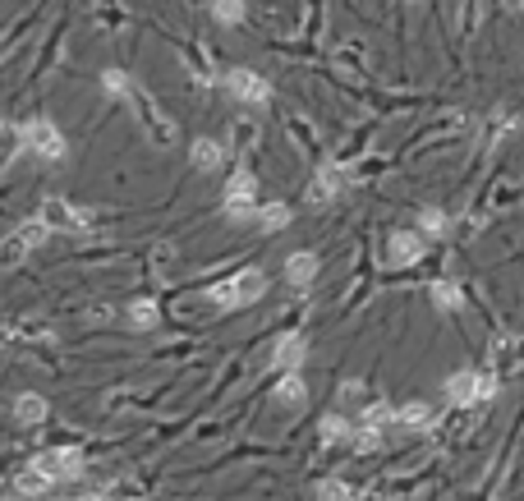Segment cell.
Here are the masks:
<instances>
[{
  "label": "cell",
  "mask_w": 524,
  "mask_h": 501,
  "mask_svg": "<svg viewBox=\"0 0 524 501\" xmlns=\"http://www.w3.org/2000/svg\"><path fill=\"white\" fill-rule=\"evenodd\" d=\"M304 359H309V340L299 336V331H290V336H281V340H276V354H272L276 373H294Z\"/></svg>",
  "instance_id": "10"
},
{
  "label": "cell",
  "mask_w": 524,
  "mask_h": 501,
  "mask_svg": "<svg viewBox=\"0 0 524 501\" xmlns=\"http://www.w3.org/2000/svg\"><path fill=\"white\" fill-rule=\"evenodd\" d=\"M359 423H368V427H382V433H387V427H396V409H391L387 400H372V405L359 414Z\"/></svg>",
  "instance_id": "24"
},
{
  "label": "cell",
  "mask_w": 524,
  "mask_h": 501,
  "mask_svg": "<svg viewBox=\"0 0 524 501\" xmlns=\"http://www.w3.org/2000/svg\"><path fill=\"white\" fill-rule=\"evenodd\" d=\"M318 271H322V262H318V253H309V249H299V253L285 258V280H290V285H309Z\"/></svg>",
  "instance_id": "13"
},
{
  "label": "cell",
  "mask_w": 524,
  "mask_h": 501,
  "mask_svg": "<svg viewBox=\"0 0 524 501\" xmlns=\"http://www.w3.org/2000/svg\"><path fill=\"white\" fill-rule=\"evenodd\" d=\"M46 240H51V221H46V217H37V221H28V226H19V231H15V240L5 244V253H10V258H19V253L42 249Z\"/></svg>",
  "instance_id": "11"
},
{
  "label": "cell",
  "mask_w": 524,
  "mask_h": 501,
  "mask_svg": "<svg viewBox=\"0 0 524 501\" xmlns=\"http://www.w3.org/2000/svg\"><path fill=\"white\" fill-rule=\"evenodd\" d=\"M492 396H497V378H492V373L465 368V373H451V378H446V400L460 405V409L483 405V400H492Z\"/></svg>",
  "instance_id": "4"
},
{
  "label": "cell",
  "mask_w": 524,
  "mask_h": 501,
  "mask_svg": "<svg viewBox=\"0 0 524 501\" xmlns=\"http://www.w3.org/2000/svg\"><path fill=\"white\" fill-rule=\"evenodd\" d=\"M124 501H143V496H124Z\"/></svg>",
  "instance_id": "28"
},
{
  "label": "cell",
  "mask_w": 524,
  "mask_h": 501,
  "mask_svg": "<svg viewBox=\"0 0 524 501\" xmlns=\"http://www.w3.org/2000/svg\"><path fill=\"white\" fill-rule=\"evenodd\" d=\"M102 93L115 97V102H129V97L138 93V84L124 74V69H102Z\"/></svg>",
  "instance_id": "20"
},
{
  "label": "cell",
  "mask_w": 524,
  "mask_h": 501,
  "mask_svg": "<svg viewBox=\"0 0 524 501\" xmlns=\"http://www.w3.org/2000/svg\"><path fill=\"white\" fill-rule=\"evenodd\" d=\"M221 202H226V217L231 221H253V211H258V175L253 171H235Z\"/></svg>",
  "instance_id": "6"
},
{
  "label": "cell",
  "mask_w": 524,
  "mask_h": 501,
  "mask_svg": "<svg viewBox=\"0 0 524 501\" xmlns=\"http://www.w3.org/2000/svg\"><path fill=\"white\" fill-rule=\"evenodd\" d=\"M396 423H400V427H410V433H428V427L437 423V414H432L423 400H410V405H400V409H396Z\"/></svg>",
  "instance_id": "17"
},
{
  "label": "cell",
  "mask_w": 524,
  "mask_h": 501,
  "mask_svg": "<svg viewBox=\"0 0 524 501\" xmlns=\"http://www.w3.org/2000/svg\"><path fill=\"white\" fill-rule=\"evenodd\" d=\"M423 240H428L423 231H396V235L387 240V262H391V267H414V262L423 258V249H428Z\"/></svg>",
  "instance_id": "8"
},
{
  "label": "cell",
  "mask_w": 524,
  "mask_h": 501,
  "mask_svg": "<svg viewBox=\"0 0 524 501\" xmlns=\"http://www.w3.org/2000/svg\"><path fill=\"white\" fill-rule=\"evenodd\" d=\"M419 231H423L428 240H441L446 231H451V217H446L441 207H423V211H419Z\"/></svg>",
  "instance_id": "22"
},
{
  "label": "cell",
  "mask_w": 524,
  "mask_h": 501,
  "mask_svg": "<svg viewBox=\"0 0 524 501\" xmlns=\"http://www.w3.org/2000/svg\"><path fill=\"white\" fill-rule=\"evenodd\" d=\"M157 322H162V313H157V304H153V300H133V304H129V327L153 331Z\"/></svg>",
  "instance_id": "23"
},
{
  "label": "cell",
  "mask_w": 524,
  "mask_h": 501,
  "mask_svg": "<svg viewBox=\"0 0 524 501\" xmlns=\"http://www.w3.org/2000/svg\"><path fill=\"white\" fill-rule=\"evenodd\" d=\"M84 451L79 447H51V451H42L37 460H33V469L51 483V487H60V483H74V478H79L84 474Z\"/></svg>",
  "instance_id": "3"
},
{
  "label": "cell",
  "mask_w": 524,
  "mask_h": 501,
  "mask_svg": "<svg viewBox=\"0 0 524 501\" xmlns=\"http://www.w3.org/2000/svg\"><path fill=\"white\" fill-rule=\"evenodd\" d=\"M318 442H322V447H341V442H354V423H350L345 414H327V418L318 423Z\"/></svg>",
  "instance_id": "15"
},
{
  "label": "cell",
  "mask_w": 524,
  "mask_h": 501,
  "mask_svg": "<svg viewBox=\"0 0 524 501\" xmlns=\"http://www.w3.org/2000/svg\"><path fill=\"white\" fill-rule=\"evenodd\" d=\"M428 300H432L437 309H446V313H460V309H465V290H460L456 280H432V285H428Z\"/></svg>",
  "instance_id": "16"
},
{
  "label": "cell",
  "mask_w": 524,
  "mask_h": 501,
  "mask_svg": "<svg viewBox=\"0 0 524 501\" xmlns=\"http://www.w3.org/2000/svg\"><path fill=\"white\" fill-rule=\"evenodd\" d=\"M42 217L51 221V231H69V235H79V231H88V226L97 221L88 207H74V202H64V198H46Z\"/></svg>",
  "instance_id": "7"
},
{
  "label": "cell",
  "mask_w": 524,
  "mask_h": 501,
  "mask_svg": "<svg viewBox=\"0 0 524 501\" xmlns=\"http://www.w3.org/2000/svg\"><path fill=\"white\" fill-rule=\"evenodd\" d=\"M350 184V171L345 166H322L318 175H313V184H309V202H336V193Z\"/></svg>",
  "instance_id": "9"
},
{
  "label": "cell",
  "mask_w": 524,
  "mask_h": 501,
  "mask_svg": "<svg viewBox=\"0 0 524 501\" xmlns=\"http://www.w3.org/2000/svg\"><path fill=\"white\" fill-rule=\"evenodd\" d=\"M350 447H354V451H378V447H382V427H368V423H359Z\"/></svg>",
  "instance_id": "26"
},
{
  "label": "cell",
  "mask_w": 524,
  "mask_h": 501,
  "mask_svg": "<svg viewBox=\"0 0 524 501\" xmlns=\"http://www.w3.org/2000/svg\"><path fill=\"white\" fill-rule=\"evenodd\" d=\"M318 501H359V492L345 478H322L318 483Z\"/></svg>",
  "instance_id": "25"
},
{
  "label": "cell",
  "mask_w": 524,
  "mask_h": 501,
  "mask_svg": "<svg viewBox=\"0 0 524 501\" xmlns=\"http://www.w3.org/2000/svg\"><path fill=\"white\" fill-rule=\"evenodd\" d=\"M46 409H51V405H46L37 391H28V396L15 400V418H19V427H37V423L46 418Z\"/></svg>",
  "instance_id": "18"
},
{
  "label": "cell",
  "mask_w": 524,
  "mask_h": 501,
  "mask_svg": "<svg viewBox=\"0 0 524 501\" xmlns=\"http://www.w3.org/2000/svg\"><path fill=\"white\" fill-rule=\"evenodd\" d=\"M253 221H258L262 231H285V226L294 221V211H290L285 202H258V211H253Z\"/></svg>",
  "instance_id": "19"
},
{
  "label": "cell",
  "mask_w": 524,
  "mask_h": 501,
  "mask_svg": "<svg viewBox=\"0 0 524 501\" xmlns=\"http://www.w3.org/2000/svg\"><path fill=\"white\" fill-rule=\"evenodd\" d=\"M189 162H193V171H203V175L221 171V166H226V142H216V138H193Z\"/></svg>",
  "instance_id": "12"
},
{
  "label": "cell",
  "mask_w": 524,
  "mask_h": 501,
  "mask_svg": "<svg viewBox=\"0 0 524 501\" xmlns=\"http://www.w3.org/2000/svg\"><path fill=\"white\" fill-rule=\"evenodd\" d=\"M19 148H24V152H33L37 162H64L69 142H64V133H60V124H55V120L37 115V120L19 124Z\"/></svg>",
  "instance_id": "2"
},
{
  "label": "cell",
  "mask_w": 524,
  "mask_h": 501,
  "mask_svg": "<svg viewBox=\"0 0 524 501\" xmlns=\"http://www.w3.org/2000/svg\"><path fill=\"white\" fill-rule=\"evenodd\" d=\"M262 295H267V276L262 271H235L231 280H216L212 290H207V300L216 309H249Z\"/></svg>",
  "instance_id": "1"
},
{
  "label": "cell",
  "mask_w": 524,
  "mask_h": 501,
  "mask_svg": "<svg viewBox=\"0 0 524 501\" xmlns=\"http://www.w3.org/2000/svg\"><path fill=\"white\" fill-rule=\"evenodd\" d=\"M244 15H249L244 0H212V19H216L221 28H240Z\"/></svg>",
  "instance_id": "21"
},
{
  "label": "cell",
  "mask_w": 524,
  "mask_h": 501,
  "mask_svg": "<svg viewBox=\"0 0 524 501\" xmlns=\"http://www.w3.org/2000/svg\"><path fill=\"white\" fill-rule=\"evenodd\" d=\"M276 405H285V409H304V405H309V387H304V378H299V368H294V373H281V382H276Z\"/></svg>",
  "instance_id": "14"
},
{
  "label": "cell",
  "mask_w": 524,
  "mask_h": 501,
  "mask_svg": "<svg viewBox=\"0 0 524 501\" xmlns=\"http://www.w3.org/2000/svg\"><path fill=\"white\" fill-rule=\"evenodd\" d=\"M221 88H226L240 106H267L272 102V84L258 74V69H244V64H235V69H226V79H221Z\"/></svg>",
  "instance_id": "5"
},
{
  "label": "cell",
  "mask_w": 524,
  "mask_h": 501,
  "mask_svg": "<svg viewBox=\"0 0 524 501\" xmlns=\"http://www.w3.org/2000/svg\"><path fill=\"white\" fill-rule=\"evenodd\" d=\"M501 5H506L510 15H519V10H524V0H501Z\"/></svg>",
  "instance_id": "27"
}]
</instances>
